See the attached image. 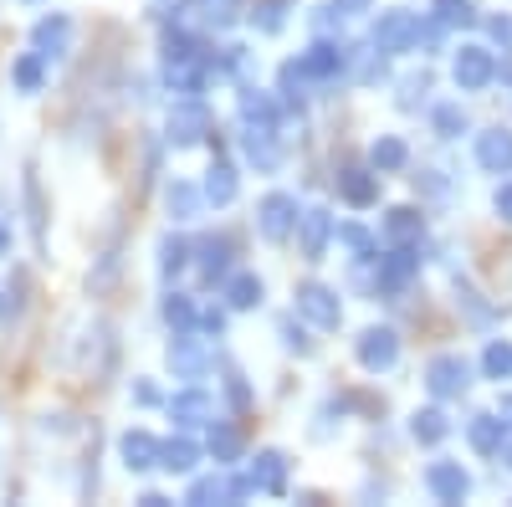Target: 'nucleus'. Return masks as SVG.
Masks as SVG:
<instances>
[{"label": "nucleus", "mask_w": 512, "mask_h": 507, "mask_svg": "<svg viewBox=\"0 0 512 507\" xmlns=\"http://www.w3.org/2000/svg\"><path fill=\"white\" fill-rule=\"evenodd\" d=\"M502 420H507V426H512V395L502 400Z\"/></svg>", "instance_id": "obj_27"}, {"label": "nucleus", "mask_w": 512, "mask_h": 507, "mask_svg": "<svg viewBox=\"0 0 512 507\" xmlns=\"http://www.w3.org/2000/svg\"><path fill=\"white\" fill-rule=\"evenodd\" d=\"M415 36H420V21L410 11H390V16L379 21V31H374V41H379L384 52H405Z\"/></svg>", "instance_id": "obj_1"}, {"label": "nucleus", "mask_w": 512, "mask_h": 507, "mask_svg": "<svg viewBox=\"0 0 512 507\" xmlns=\"http://www.w3.org/2000/svg\"><path fill=\"white\" fill-rule=\"evenodd\" d=\"M436 123H441V129H461V123H466V118H461L456 108H441V113H436Z\"/></svg>", "instance_id": "obj_25"}, {"label": "nucleus", "mask_w": 512, "mask_h": 507, "mask_svg": "<svg viewBox=\"0 0 512 507\" xmlns=\"http://www.w3.org/2000/svg\"><path fill=\"white\" fill-rule=\"evenodd\" d=\"M338 6H349V11H359V6H364V0H338Z\"/></svg>", "instance_id": "obj_28"}, {"label": "nucleus", "mask_w": 512, "mask_h": 507, "mask_svg": "<svg viewBox=\"0 0 512 507\" xmlns=\"http://www.w3.org/2000/svg\"><path fill=\"white\" fill-rule=\"evenodd\" d=\"M210 446H216V456L226 461V456L241 451V436H236V431H216V436H210Z\"/></svg>", "instance_id": "obj_20"}, {"label": "nucleus", "mask_w": 512, "mask_h": 507, "mask_svg": "<svg viewBox=\"0 0 512 507\" xmlns=\"http://www.w3.org/2000/svg\"><path fill=\"white\" fill-rule=\"evenodd\" d=\"M390 236H415V210H395V221H390Z\"/></svg>", "instance_id": "obj_21"}, {"label": "nucleus", "mask_w": 512, "mask_h": 507, "mask_svg": "<svg viewBox=\"0 0 512 507\" xmlns=\"http://www.w3.org/2000/svg\"><path fill=\"white\" fill-rule=\"evenodd\" d=\"M395 354H400V349H395V333H390V328H369V333H364L359 359H364L369 369H390V364H395Z\"/></svg>", "instance_id": "obj_2"}, {"label": "nucleus", "mask_w": 512, "mask_h": 507, "mask_svg": "<svg viewBox=\"0 0 512 507\" xmlns=\"http://www.w3.org/2000/svg\"><path fill=\"white\" fill-rule=\"evenodd\" d=\"M497 210H502V216H507V221H512V185H507V190H502V195H497Z\"/></svg>", "instance_id": "obj_26"}, {"label": "nucleus", "mask_w": 512, "mask_h": 507, "mask_svg": "<svg viewBox=\"0 0 512 507\" xmlns=\"http://www.w3.org/2000/svg\"><path fill=\"white\" fill-rule=\"evenodd\" d=\"M436 11H441V21H446V26H456V21H472V6H466V0H441Z\"/></svg>", "instance_id": "obj_18"}, {"label": "nucleus", "mask_w": 512, "mask_h": 507, "mask_svg": "<svg viewBox=\"0 0 512 507\" xmlns=\"http://www.w3.org/2000/svg\"><path fill=\"white\" fill-rule=\"evenodd\" d=\"M297 308H303L318 328H333L338 323V303H333L328 287H303V292H297Z\"/></svg>", "instance_id": "obj_3"}, {"label": "nucleus", "mask_w": 512, "mask_h": 507, "mask_svg": "<svg viewBox=\"0 0 512 507\" xmlns=\"http://www.w3.org/2000/svg\"><path fill=\"white\" fill-rule=\"evenodd\" d=\"M287 226H292V200H287V195H267V205H262V231H267L272 241H282Z\"/></svg>", "instance_id": "obj_7"}, {"label": "nucleus", "mask_w": 512, "mask_h": 507, "mask_svg": "<svg viewBox=\"0 0 512 507\" xmlns=\"http://www.w3.org/2000/svg\"><path fill=\"white\" fill-rule=\"evenodd\" d=\"M226 298H231V308H251L256 298H262V282H256V277H236L226 287Z\"/></svg>", "instance_id": "obj_12"}, {"label": "nucleus", "mask_w": 512, "mask_h": 507, "mask_svg": "<svg viewBox=\"0 0 512 507\" xmlns=\"http://www.w3.org/2000/svg\"><path fill=\"white\" fill-rule=\"evenodd\" d=\"M487 77H492V57H487V52L466 47V52L456 57V82H461V88H482Z\"/></svg>", "instance_id": "obj_5"}, {"label": "nucleus", "mask_w": 512, "mask_h": 507, "mask_svg": "<svg viewBox=\"0 0 512 507\" xmlns=\"http://www.w3.org/2000/svg\"><path fill=\"white\" fill-rule=\"evenodd\" d=\"M512 369V349L507 344H492L487 349V374H507Z\"/></svg>", "instance_id": "obj_19"}, {"label": "nucleus", "mask_w": 512, "mask_h": 507, "mask_svg": "<svg viewBox=\"0 0 512 507\" xmlns=\"http://www.w3.org/2000/svg\"><path fill=\"white\" fill-rule=\"evenodd\" d=\"M425 482H431V492H436L441 502H461V497H466V472H461V467H451V461H436Z\"/></svg>", "instance_id": "obj_4"}, {"label": "nucleus", "mask_w": 512, "mask_h": 507, "mask_svg": "<svg viewBox=\"0 0 512 507\" xmlns=\"http://www.w3.org/2000/svg\"><path fill=\"white\" fill-rule=\"evenodd\" d=\"M446 436V420H441V410H425V415H415V441H441Z\"/></svg>", "instance_id": "obj_14"}, {"label": "nucleus", "mask_w": 512, "mask_h": 507, "mask_svg": "<svg viewBox=\"0 0 512 507\" xmlns=\"http://www.w3.org/2000/svg\"><path fill=\"white\" fill-rule=\"evenodd\" d=\"M374 164H379V169H395V164H405V144H400V139H384V144H374Z\"/></svg>", "instance_id": "obj_15"}, {"label": "nucleus", "mask_w": 512, "mask_h": 507, "mask_svg": "<svg viewBox=\"0 0 512 507\" xmlns=\"http://www.w3.org/2000/svg\"><path fill=\"white\" fill-rule=\"evenodd\" d=\"M384 277H390V282H405V277H410V262H405V251H395V262H384Z\"/></svg>", "instance_id": "obj_23"}, {"label": "nucleus", "mask_w": 512, "mask_h": 507, "mask_svg": "<svg viewBox=\"0 0 512 507\" xmlns=\"http://www.w3.org/2000/svg\"><path fill=\"white\" fill-rule=\"evenodd\" d=\"M338 62H344V57H338L333 47H313V52L303 57V72H318V77H333V72H338Z\"/></svg>", "instance_id": "obj_11"}, {"label": "nucleus", "mask_w": 512, "mask_h": 507, "mask_svg": "<svg viewBox=\"0 0 512 507\" xmlns=\"http://www.w3.org/2000/svg\"><path fill=\"white\" fill-rule=\"evenodd\" d=\"M461 385H466V364H461V359L446 354V359L431 364V390H436V395H456Z\"/></svg>", "instance_id": "obj_6"}, {"label": "nucleus", "mask_w": 512, "mask_h": 507, "mask_svg": "<svg viewBox=\"0 0 512 507\" xmlns=\"http://www.w3.org/2000/svg\"><path fill=\"white\" fill-rule=\"evenodd\" d=\"M205 195L216 200V205H226V200L236 195V175H231L226 164H216V169H210V185H205Z\"/></svg>", "instance_id": "obj_9"}, {"label": "nucleus", "mask_w": 512, "mask_h": 507, "mask_svg": "<svg viewBox=\"0 0 512 507\" xmlns=\"http://www.w3.org/2000/svg\"><path fill=\"white\" fill-rule=\"evenodd\" d=\"M344 195H349L354 205H369V195H374V185H369V180H344Z\"/></svg>", "instance_id": "obj_22"}, {"label": "nucleus", "mask_w": 512, "mask_h": 507, "mask_svg": "<svg viewBox=\"0 0 512 507\" xmlns=\"http://www.w3.org/2000/svg\"><path fill=\"white\" fill-rule=\"evenodd\" d=\"M497 426H502V420H477V426H472V441H477V451H492V446H502V441H497Z\"/></svg>", "instance_id": "obj_17"}, {"label": "nucleus", "mask_w": 512, "mask_h": 507, "mask_svg": "<svg viewBox=\"0 0 512 507\" xmlns=\"http://www.w3.org/2000/svg\"><path fill=\"white\" fill-rule=\"evenodd\" d=\"M303 236H308V251L318 257V251H323V236H328V216H323V210H308V216H303Z\"/></svg>", "instance_id": "obj_13"}, {"label": "nucleus", "mask_w": 512, "mask_h": 507, "mask_svg": "<svg viewBox=\"0 0 512 507\" xmlns=\"http://www.w3.org/2000/svg\"><path fill=\"white\" fill-rule=\"evenodd\" d=\"M200 6H205V21H216V26L236 21V0H200Z\"/></svg>", "instance_id": "obj_16"}, {"label": "nucleus", "mask_w": 512, "mask_h": 507, "mask_svg": "<svg viewBox=\"0 0 512 507\" xmlns=\"http://www.w3.org/2000/svg\"><path fill=\"white\" fill-rule=\"evenodd\" d=\"M251 487L277 492L282 487V456H262V467H251Z\"/></svg>", "instance_id": "obj_10"}, {"label": "nucleus", "mask_w": 512, "mask_h": 507, "mask_svg": "<svg viewBox=\"0 0 512 507\" xmlns=\"http://www.w3.org/2000/svg\"><path fill=\"white\" fill-rule=\"evenodd\" d=\"M190 461H195V451H190V446H169V461H164V467H180V472H185Z\"/></svg>", "instance_id": "obj_24"}, {"label": "nucleus", "mask_w": 512, "mask_h": 507, "mask_svg": "<svg viewBox=\"0 0 512 507\" xmlns=\"http://www.w3.org/2000/svg\"><path fill=\"white\" fill-rule=\"evenodd\" d=\"M477 154H482V164L487 169H512V134H482V144H477Z\"/></svg>", "instance_id": "obj_8"}, {"label": "nucleus", "mask_w": 512, "mask_h": 507, "mask_svg": "<svg viewBox=\"0 0 512 507\" xmlns=\"http://www.w3.org/2000/svg\"><path fill=\"white\" fill-rule=\"evenodd\" d=\"M507 456H512V451H507ZM507 467H512V461H507Z\"/></svg>", "instance_id": "obj_29"}]
</instances>
